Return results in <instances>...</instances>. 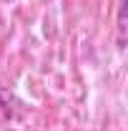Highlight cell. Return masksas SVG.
I'll list each match as a JSON object with an SVG mask.
<instances>
[{
	"label": "cell",
	"instance_id": "obj_1",
	"mask_svg": "<svg viewBox=\"0 0 128 131\" xmlns=\"http://www.w3.org/2000/svg\"><path fill=\"white\" fill-rule=\"evenodd\" d=\"M123 3H126V0H123Z\"/></svg>",
	"mask_w": 128,
	"mask_h": 131
}]
</instances>
